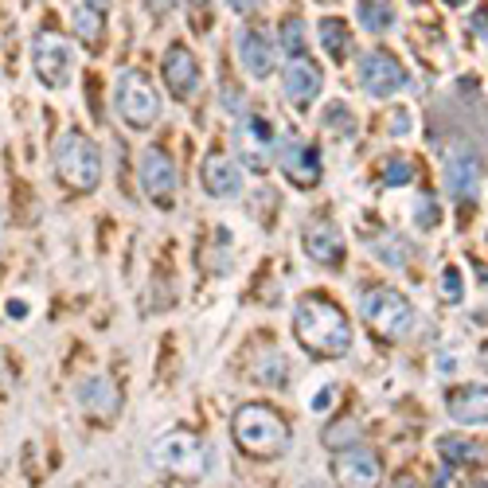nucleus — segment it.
I'll use <instances>...</instances> for the list:
<instances>
[{
	"mask_svg": "<svg viewBox=\"0 0 488 488\" xmlns=\"http://www.w3.org/2000/svg\"><path fill=\"white\" fill-rule=\"evenodd\" d=\"M161 75H164V87H169L176 98H192L199 90V59L188 51L184 43H172L161 59Z\"/></svg>",
	"mask_w": 488,
	"mask_h": 488,
	"instance_id": "18",
	"label": "nucleus"
},
{
	"mask_svg": "<svg viewBox=\"0 0 488 488\" xmlns=\"http://www.w3.org/2000/svg\"><path fill=\"white\" fill-rule=\"evenodd\" d=\"M320 442H325V449H332V454L360 446V422H352V419L328 422V426H325V434H320Z\"/></svg>",
	"mask_w": 488,
	"mask_h": 488,
	"instance_id": "25",
	"label": "nucleus"
},
{
	"mask_svg": "<svg viewBox=\"0 0 488 488\" xmlns=\"http://www.w3.org/2000/svg\"><path fill=\"white\" fill-rule=\"evenodd\" d=\"M446 5H465V0H446Z\"/></svg>",
	"mask_w": 488,
	"mask_h": 488,
	"instance_id": "43",
	"label": "nucleus"
},
{
	"mask_svg": "<svg viewBox=\"0 0 488 488\" xmlns=\"http://www.w3.org/2000/svg\"><path fill=\"white\" fill-rule=\"evenodd\" d=\"M387 122H391V125H387V129H391V137H407V134H410V114H407V110L391 114Z\"/></svg>",
	"mask_w": 488,
	"mask_h": 488,
	"instance_id": "32",
	"label": "nucleus"
},
{
	"mask_svg": "<svg viewBox=\"0 0 488 488\" xmlns=\"http://www.w3.org/2000/svg\"><path fill=\"white\" fill-rule=\"evenodd\" d=\"M414 180V164L402 157V152H395V157L383 161V184L387 188H407Z\"/></svg>",
	"mask_w": 488,
	"mask_h": 488,
	"instance_id": "29",
	"label": "nucleus"
},
{
	"mask_svg": "<svg viewBox=\"0 0 488 488\" xmlns=\"http://www.w3.org/2000/svg\"><path fill=\"white\" fill-rule=\"evenodd\" d=\"M227 5L239 12V16H250V12H258V8H262V0H227Z\"/></svg>",
	"mask_w": 488,
	"mask_h": 488,
	"instance_id": "33",
	"label": "nucleus"
},
{
	"mask_svg": "<svg viewBox=\"0 0 488 488\" xmlns=\"http://www.w3.org/2000/svg\"><path fill=\"white\" fill-rule=\"evenodd\" d=\"M332 481H336V488H379L383 484V461L364 442L352 449H340L332 457Z\"/></svg>",
	"mask_w": 488,
	"mask_h": 488,
	"instance_id": "8",
	"label": "nucleus"
},
{
	"mask_svg": "<svg viewBox=\"0 0 488 488\" xmlns=\"http://www.w3.org/2000/svg\"><path fill=\"white\" fill-rule=\"evenodd\" d=\"M149 461H152V469L157 473H164V477L192 484V481H204L211 449L188 430H164V434L152 437Z\"/></svg>",
	"mask_w": 488,
	"mask_h": 488,
	"instance_id": "3",
	"label": "nucleus"
},
{
	"mask_svg": "<svg viewBox=\"0 0 488 488\" xmlns=\"http://www.w3.org/2000/svg\"><path fill=\"white\" fill-rule=\"evenodd\" d=\"M254 379H258V383H266V387H273V391H281L285 383H290V364H285V355L278 348L262 352L258 364H254Z\"/></svg>",
	"mask_w": 488,
	"mask_h": 488,
	"instance_id": "22",
	"label": "nucleus"
},
{
	"mask_svg": "<svg viewBox=\"0 0 488 488\" xmlns=\"http://www.w3.org/2000/svg\"><path fill=\"white\" fill-rule=\"evenodd\" d=\"M391 488H422V484L414 477H395V484H391Z\"/></svg>",
	"mask_w": 488,
	"mask_h": 488,
	"instance_id": "36",
	"label": "nucleus"
},
{
	"mask_svg": "<svg viewBox=\"0 0 488 488\" xmlns=\"http://www.w3.org/2000/svg\"><path fill=\"white\" fill-rule=\"evenodd\" d=\"M355 20L364 23V32H387L395 28V8L387 0H360L355 5Z\"/></svg>",
	"mask_w": 488,
	"mask_h": 488,
	"instance_id": "23",
	"label": "nucleus"
},
{
	"mask_svg": "<svg viewBox=\"0 0 488 488\" xmlns=\"http://www.w3.org/2000/svg\"><path fill=\"white\" fill-rule=\"evenodd\" d=\"M469 488H488V481H473V484H469Z\"/></svg>",
	"mask_w": 488,
	"mask_h": 488,
	"instance_id": "41",
	"label": "nucleus"
},
{
	"mask_svg": "<svg viewBox=\"0 0 488 488\" xmlns=\"http://www.w3.org/2000/svg\"><path fill=\"white\" fill-rule=\"evenodd\" d=\"M137 180H141V192H145L152 204L169 207L176 188H180V172H176V161L164 149H145L137 161Z\"/></svg>",
	"mask_w": 488,
	"mask_h": 488,
	"instance_id": "10",
	"label": "nucleus"
},
{
	"mask_svg": "<svg viewBox=\"0 0 488 488\" xmlns=\"http://www.w3.org/2000/svg\"><path fill=\"white\" fill-rule=\"evenodd\" d=\"M437 223H442V216H437V199L434 196H419V199H414V227L434 231Z\"/></svg>",
	"mask_w": 488,
	"mask_h": 488,
	"instance_id": "30",
	"label": "nucleus"
},
{
	"mask_svg": "<svg viewBox=\"0 0 488 488\" xmlns=\"http://www.w3.org/2000/svg\"><path fill=\"white\" fill-rule=\"evenodd\" d=\"M149 5H152V12H169V8L176 5V0H149Z\"/></svg>",
	"mask_w": 488,
	"mask_h": 488,
	"instance_id": "37",
	"label": "nucleus"
},
{
	"mask_svg": "<svg viewBox=\"0 0 488 488\" xmlns=\"http://www.w3.org/2000/svg\"><path fill=\"white\" fill-rule=\"evenodd\" d=\"M235 47H239V63L250 78H270L273 70H278V51H273V43L262 32L243 28Z\"/></svg>",
	"mask_w": 488,
	"mask_h": 488,
	"instance_id": "19",
	"label": "nucleus"
},
{
	"mask_svg": "<svg viewBox=\"0 0 488 488\" xmlns=\"http://www.w3.org/2000/svg\"><path fill=\"white\" fill-rule=\"evenodd\" d=\"M320 47L332 55V63H340L344 55H348V47H352V35L348 28H344V20H320Z\"/></svg>",
	"mask_w": 488,
	"mask_h": 488,
	"instance_id": "24",
	"label": "nucleus"
},
{
	"mask_svg": "<svg viewBox=\"0 0 488 488\" xmlns=\"http://www.w3.org/2000/svg\"><path fill=\"white\" fill-rule=\"evenodd\" d=\"M55 176L70 192H94V188L102 184L98 145H94L87 134H78V129H67V134L55 141Z\"/></svg>",
	"mask_w": 488,
	"mask_h": 488,
	"instance_id": "4",
	"label": "nucleus"
},
{
	"mask_svg": "<svg viewBox=\"0 0 488 488\" xmlns=\"http://www.w3.org/2000/svg\"><path fill=\"white\" fill-rule=\"evenodd\" d=\"M446 414L461 426H484L488 422V387L484 383H461L457 391H449Z\"/></svg>",
	"mask_w": 488,
	"mask_h": 488,
	"instance_id": "20",
	"label": "nucleus"
},
{
	"mask_svg": "<svg viewBox=\"0 0 488 488\" xmlns=\"http://www.w3.org/2000/svg\"><path fill=\"white\" fill-rule=\"evenodd\" d=\"M75 399H78V410L87 414V419L102 422V426L117 422V414H122V391H117V383L106 375H87L75 387Z\"/></svg>",
	"mask_w": 488,
	"mask_h": 488,
	"instance_id": "16",
	"label": "nucleus"
},
{
	"mask_svg": "<svg viewBox=\"0 0 488 488\" xmlns=\"http://www.w3.org/2000/svg\"><path fill=\"white\" fill-rule=\"evenodd\" d=\"M446 192L461 199V204H469V199L481 196V184H484V157L477 149H454L446 157Z\"/></svg>",
	"mask_w": 488,
	"mask_h": 488,
	"instance_id": "11",
	"label": "nucleus"
},
{
	"mask_svg": "<svg viewBox=\"0 0 488 488\" xmlns=\"http://www.w3.org/2000/svg\"><path fill=\"white\" fill-rule=\"evenodd\" d=\"M293 336L313 360H344L352 352V320L336 301L308 293L293 308Z\"/></svg>",
	"mask_w": 488,
	"mask_h": 488,
	"instance_id": "1",
	"label": "nucleus"
},
{
	"mask_svg": "<svg viewBox=\"0 0 488 488\" xmlns=\"http://www.w3.org/2000/svg\"><path fill=\"white\" fill-rule=\"evenodd\" d=\"M442 297H446V301H461V297H465V281H461L457 266H449L442 273Z\"/></svg>",
	"mask_w": 488,
	"mask_h": 488,
	"instance_id": "31",
	"label": "nucleus"
},
{
	"mask_svg": "<svg viewBox=\"0 0 488 488\" xmlns=\"http://www.w3.org/2000/svg\"><path fill=\"white\" fill-rule=\"evenodd\" d=\"M32 67L43 87L67 90L75 78V47H70L59 32H40L32 40Z\"/></svg>",
	"mask_w": 488,
	"mask_h": 488,
	"instance_id": "7",
	"label": "nucleus"
},
{
	"mask_svg": "<svg viewBox=\"0 0 488 488\" xmlns=\"http://www.w3.org/2000/svg\"><path fill=\"white\" fill-rule=\"evenodd\" d=\"M82 5H90L94 12H106V5H110V0H82Z\"/></svg>",
	"mask_w": 488,
	"mask_h": 488,
	"instance_id": "38",
	"label": "nucleus"
},
{
	"mask_svg": "<svg viewBox=\"0 0 488 488\" xmlns=\"http://www.w3.org/2000/svg\"><path fill=\"white\" fill-rule=\"evenodd\" d=\"M231 442L239 446V454L254 461H278L290 454L293 434H290V422L270 402H246L231 419Z\"/></svg>",
	"mask_w": 488,
	"mask_h": 488,
	"instance_id": "2",
	"label": "nucleus"
},
{
	"mask_svg": "<svg viewBox=\"0 0 488 488\" xmlns=\"http://www.w3.org/2000/svg\"><path fill=\"white\" fill-rule=\"evenodd\" d=\"M278 169H281L285 180H290L293 188H301V192L317 188L320 176H325L317 149L308 145V141H301V137H285L281 145H278Z\"/></svg>",
	"mask_w": 488,
	"mask_h": 488,
	"instance_id": "12",
	"label": "nucleus"
},
{
	"mask_svg": "<svg viewBox=\"0 0 488 488\" xmlns=\"http://www.w3.org/2000/svg\"><path fill=\"white\" fill-rule=\"evenodd\" d=\"M281 90L293 110H308L320 98V90H325V75H320V67L308 55H297L281 70Z\"/></svg>",
	"mask_w": 488,
	"mask_h": 488,
	"instance_id": "15",
	"label": "nucleus"
},
{
	"mask_svg": "<svg viewBox=\"0 0 488 488\" xmlns=\"http://www.w3.org/2000/svg\"><path fill=\"white\" fill-rule=\"evenodd\" d=\"M481 360H484V367H488V348H484V352H481Z\"/></svg>",
	"mask_w": 488,
	"mask_h": 488,
	"instance_id": "42",
	"label": "nucleus"
},
{
	"mask_svg": "<svg viewBox=\"0 0 488 488\" xmlns=\"http://www.w3.org/2000/svg\"><path fill=\"white\" fill-rule=\"evenodd\" d=\"M192 5H196V8H207V5H211V0H192Z\"/></svg>",
	"mask_w": 488,
	"mask_h": 488,
	"instance_id": "40",
	"label": "nucleus"
},
{
	"mask_svg": "<svg viewBox=\"0 0 488 488\" xmlns=\"http://www.w3.org/2000/svg\"><path fill=\"white\" fill-rule=\"evenodd\" d=\"M437 454L446 465H488V442H473V437H437Z\"/></svg>",
	"mask_w": 488,
	"mask_h": 488,
	"instance_id": "21",
	"label": "nucleus"
},
{
	"mask_svg": "<svg viewBox=\"0 0 488 488\" xmlns=\"http://www.w3.org/2000/svg\"><path fill=\"white\" fill-rule=\"evenodd\" d=\"M281 47L290 51V59H297V55H305L308 51V32H305V20H297V16H290L281 23Z\"/></svg>",
	"mask_w": 488,
	"mask_h": 488,
	"instance_id": "28",
	"label": "nucleus"
},
{
	"mask_svg": "<svg viewBox=\"0 0 488 488\" xmlns=\"http://www.w3.org/2000/svg\"><path fill=\"white\" fill-rule=\"evenodd\" d=\"M301 488H328V484H320V481H308V484H301Z\"/></svg>",
	"mask_w": 488,
	"mask_h": 488,
	"instance_id": "39",
	"label": "nucleus"
},
{
	"mask_svg": "<svg viewBox=\"0 0 488 488\" xmlns=\"http://www.w3.org/2000/svg\"><path fill=\"white\" fill-rule=\"evenodd\" d=\"M75 32L82 43H102V12H94L90 5H78L75 8Z\"/></svg>",
	"mask_w": 488,
	"mask_h": 488,
	"instance_id": "27",
	"label": "nucleus"
},
{
	"mask_svg": "<svg viewBox=\"0 0 488 488\" xmlns=\"http://www.w3.org/2000/svg\"><path fill=\"white\" fill-rule=\"evenodd\" d=\"M407 82H410V75H407V67H402L395 55L367 51L360 59V87L372 94V98H391V94H399Z\"/></svg>",
	"mask_w": 488,
	"mask_h": 488,
	"instance_id": "13",
	"label": "nucleus"
},
{
	"mask_svg": "<svg viewBox=\"0 0 488 488\" xmlns=\"http://www.w3.org/2000/svg\"><path fill=\"white\" fill-rule=\"evenodd\" d=\"M360 317L383 344H395L414 328V305L391 285H372L360 293Z\"/></svg>",
	"mask_w": 488,
	"mask_h": 488,
	"instance_id": "5",
	"label": "nucleus"
},
{
	"mask_svg": "<svg viewBox=\"0 0 488 488\" xmlns=\"http://www.w3.org/2000/svg\"><path fill=\"white\" fill-rule=\"evenodd\" d=\"M114 106L117 117L129 129H152L161 117V94L152 90L145 70H122L114 82Z\"/></svg>",
	"mask_w": 488,
	"mask_h": 488,
	"instance_id": "6",
	"label": "nucleus"
},
{
	"mask_svg": "<svg viewBox=\"0 0 488 488\" xmlns=\"http://www.w3.org/2000/svg\"><path fill=\"white\" fill-rule=\"evenodd\" d=\"M320 125L328 129L332 137H352L355 134V114L348 102H328L325 110H320Z\"/></svg>",
	"mask_w": 488,
	"mask_h": 488,
	"instance_id": "26",
	"label": "nucleus"
},
{
	"mask_svg": "<svg viewBox=\"0 0 488 488\" xmlns=\"http://www.w3.org/2000/svg\"><path fill=\"white\" fill-rule=\"evenodd\" d=\"M235 145H239V164L254 172H266L270 161H278V137H273V122H266V117H243L235 125Z\"/></svg>",
	"mask_w": 488,
	"mask_h": 488,
	"instance_id": "9",
	"label": "nucleus"
},
{
	"mask_svg": "<svg viewBox=\"0 0 488 488\" xmlns=\"http://www.w3.org/2000/svg\"><path fill=\"white\" fill-rule=\"evenodd\" d=\"M301 246H305V254L317 262V266H340L344 262V231H340V223L332 219V216H313L301 227Z\"/></svg>",
	"mask_w": 488,
	"mask_h": 488,
	"instance_id": "14",
	"label": "nucleus"
},
{
	"mask_svg": "<svg viewBox=\"0 0 488 488\" xmlns=\"http://www.w3.org/2000/svg\"><path fill=\"white\" fill-rule=\"evenodd\" d=\"M328 399H336V387H325V391H320V395L313 399V410H325Z\"/></svg>",
	"mask_w": 488,
	"mask_h": 488,
	"instance_id": "34",
	"label": "nucleus"
},
{
	"mask_svg": "<svg viewBox=\"0 0 488 488\" xmlns=\"http://www.w3.org/2000/svg\"><path fill=\"white\" fill-rule=\"evenodd\" d=\"M199 184L211 199H235L243 192V164L235 157H223V152H211L199 164Z\"/></svg>",
	"mask_w": 488,
	"mask_h": 488,
	"instance_id": "17",
	"label": "nucleus"
},
{
	"mask_svg": "<svg viewBox=\"0 0 488 488\" xmlns=\"http://www.w3.org/2000/svg\"><path fill=\"white\" fill-rule=\"evenodd\" d=\"M8 317H12V320H16V317L23 320V317H28V305H20V301H8Z\"/></svg>",
	"mask_w": 488,
	"mask_h": 488,
	"instance_id": "35",
	"label": "nucleus"
}]
</instances>
